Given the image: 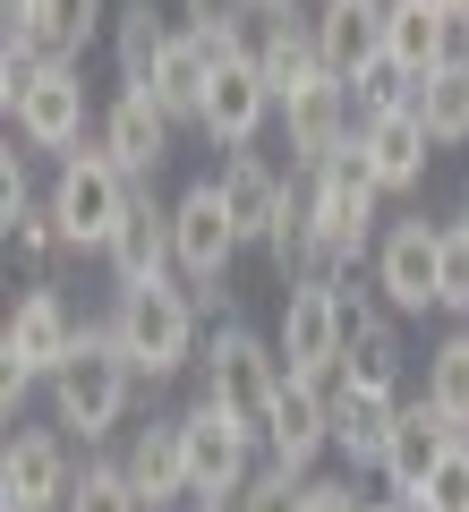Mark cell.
Masks as SVG:
<instances>
[{
    "label": "cell",
    "mask_w": 469,
    "mask_h": 512,
    "mask_svg": "<svg viewBox=\"0 0 469 512\" xmlns=\"http://www.w3.org/2000/svg\"><path fill=\"white\" fill-rule=\"evenodd\" d=\"M0 52L52 60V9H43V0H0Z\"/></svg>",
    "instance_id": "cell-32"
},
{
    "label": "cell",
    "mask_w": 469,
    "mask_h": 512,
    "mask_svg": "<svg viewBox=\"0 0 469 512\" xmlns=\"http://www.w3.org/2000/svg\"><path fill=\"white\" fill-rule=\"evenodd\" d=\"M69 512H145V495L128 487V461H86L69 487Z\"/></svg>",
    "instance_id": "cell-30"
},
{
    "label": "cell",
    "mask_w": 469,
    "mask_h": 512,
    "mask_svg": "<svg viewBox=\"0 0 469 512\" xmlns=\"http://www.w3.org/2000/svg\"><path fill=\"white\" fill-rule=\"evenodd\" d=\"M171 248H180V282L197 291V308H222V291H231V256L248 248L231 222V205H222V180H197L180 205H171Z\"/></svg>",
    "instance_id": "cell-6"
},
{
    "label": "cell",
    "mask_w": 469,
    "mask_h": 512,
    "mask_svg": "<svg viewBox=\"0 0 469 512\" xmlns=\"http://www.w3.org/2000/svg\"><path fill=\"white\" fill-rule=\"evenodd\" d=\"M282 384H290L282 342H256L248 325H222L214 342H205V393H214V402L231 410V419L248 427L256 444H265V427H273V402H282Z\"/></svg>",
    "instance_id": "cell-4"
},
{
    "label": "cell",
    "mask_w": 469,
    "mask_h": 512,
    "mask_svg": "<svg viewBox=\"0 0 469 512\" xmlns=\"http://www.w3.org/2000/svg\"><path fill=\"white\" fill-rule=\"evenodd\" d=\"M128 197H137V180H128V171L111 163V146H103V137H94V146H77L69 163H60V180H52L60 239H69V248H111V231H120Z\"/></svg>",
    "instance_id": "cell-5"
},
{
    "label": "cell",
    "mask_w": 469,
    "mask_h": 512,
    "mask_svg": "<svg viewBox=\"0 0 469 512\" xmlns=\"http://www.w3.org/2000/svg\"><path fill=\"white\" fill-rule=\"evenodd\" d=\"M265 111H282V94H273V77L256 69V52H231L214 69V94H205V137H214L222 154H239V146H256V128H265Z\"/></svg>",
    "instance_id": "cell-12"
},
{
    "label": "cell",
    "mask_w": 469,
    "mask_h": 512,
    "mask_svg": "<svg viewBox=\"0 0 469 512\" xmlns=\"http://www.w3.org/2000/svg\"><path fill=\"white\" fill-rule=\"evenodd\" d=\"M427 402L469 436V333H452V342L427 350Z\"/></svg>",
    "instance_id": "cell-29"
},
{
    "label": "cell",
    "mask_w": 469,
    "mask_h": 512,
    "mask_svg": "<svg viewBox=\"0 0 469 512\" xmlns=\"http://www.w3.org/2000/svg\"><path fill=\"white\" fill-rule=\"evenodd\" d=\"M410 103H418V120H427L435 146H469V69H461V60L427 69V77L410 86Z\"/></svg>",
    "instance_id": "cell-27"
},
{
    "label": "cell",
    "mask_w": 469,
    "mask_h": 512,
    "mask_svg": "<svg viewBox=\"0 0 469 512\" xmlns=\"http://www.w3.org/2000/svg\"><path fill=\"white\" fill-rule=\"evenodd\" d=\"M410 86H418V77L401 69V60H367V69L350 77V103H359V120H376V111L410 103Z\"/></svg>",
    "instance_id": "cell-31"
},
{
    "label": "cell",
    "mask_w": 469,
    "mask_h": 512,
    "mask_svg": "<svg viewBox=\"0 0 469 512\" xmlns=\"http://www.w3.org/2000/svg\"><path fill=\"white\" fill-rule=\"evenodd\" d=\"M376 512H410V495H393V504H376Z\"/></svg>",
    "instance_id": "cell-41"
},
{
    "label": "cell",
    "mask_w": 469,
    "mask_h": 512,
    "mask_svg": "<svg viewBox=\"0 0 469 512\" xmlns=\"http://www.w3.org/2000/svg\"><path fill=\"white\" fill-rule=\"evenodd\" d=\"M333 444V393L325 376H290L282 384V402H273V427H265V453L282 461V470L307 478V461Z\"/></svg>",
    "instance_id": "cell-19"
},
{
    "label": "cell",
    "mask_w": 469,
    "mask_h": 512,
    "mask_svg": "<svg viewBox=\"0 0 469 512\" xmlns=\"http://www.w3.org/2000/svg\"><path fill=\"white\" fill-rule=\"evenodd\" d=\"M461 222H469V197H461Z\"/></svg>",
    "instance_id": "cell-45"
},
{
    "label": "cell",
    "mask_w": 469,
    "mask_h": 512,
    "mask_svg": "<svg viewBox=\"0 0 469 512\" xmlns=\"http://www.w3.org/2000/svg\"><path fill=\"white\" fill-rule=\"evenodd\" d=\"M435 308L469 316V222H444V274H435Z\"/></svg>",
    "instance_id": "cell-35"
},
{
    "label": "cell",
    "mask_w": 469,
    "mask_h": 512,
    "mask_svg": "<svg viewBox=\"0 0 469 512\" xmlns=\"http://www.w3.org/2000/svg\"><path fill=\"white\" fill-rule=\"evenodd\" d=\"M342 376H350V384H376V393H393V384H401V333H393V316L359 308V299H350V342H342Z\"/></svg>",
    "instance_id": "cell-26"
},
{
    "label": "cell",
    "mask_w": 469,
    "mask_h": 512,
    "mask_svg": "<svg viewBox=\"0 0 469 512\" xmlns=\"http://www.w3.org/2000/svg\"><path fill=\"white\" fill-rule=\"evenodd\" d=\"M427 120H418V103H393V111H376V120H359V154L376 163V180H384V197H401V188H418L427 180Z\"/></svg>",
    "instance_id": "cell-21"
},
{
    "label": "cell",
    "mask_w": 469,
    "mask_h": 512,
    "mask_svg": "<svg viewBox=\"0 0 469 512\" xmlns=\"http://www.w3.org/2000/svg\"><path fill=\"white\" fill-rule=\"evenodd\" d=\"M197 512H239V504H231V495H197Z\"/></svg>",
    "instance_id": "cell-40"
},
{
    "label": "cell",
    "mask_w": 469,
    "mask_h": 512,
    "mask_svg": "<svg viewBox=\"0 0 469 512\" xmlns=\"http://www.w3.org/2000/svg\"><path fill=\"white\" fill-rule=\"evenodd\" d=\"M111 43H120V77H128V86H145V77H154V60L171 52V26H163V9H154V0H128L120 26H111Z\"/></svg>",
    "instance_id": "cell-28"
},
{
    "label": "cell",
    "mask_w": 469,
    "mask_h": 512,
    "mask_svg": "<svg viewBox=\"0 0 469 512\" xmlns=\"http://www.w3.org/2000/svg\"><path fill=\"white\" fill-rule=\"evenodd\" d=\"M461 43H469L461 9H444V0H384V60H401L410 77L461 60Z\"/></svg>",
    "instance_id": "cell-13"
},
{
    "label": "cell",
    "mask_w": 469,
    "mask_h": 512,
    "mask_svg": "<svg viewBox=\"0 0 469 512\" xmlns=\"http://www.w3.org/2000/svg\"><path fill=\"white\" fill-rule=\"evenodd\" d=\"M222 205H231L239 239H256V248H265V239H273V222H282V205H290V188L273 180V163H265V154H248V146H239L231 163H222Z\"/></svg>",
    "instance_id": "cell-24"
},
{
    "label": "cell",
    "mask_w": 469,
    "mask_h": 512,
    "mask_svg": "<svg viewBox=\"0 0 469 512\" xmlns=\"http://www.w3.org/2000/svg\"><path fill=\"white\" fill-rule=\"evenodd\" d=\"M180 427H188V470H197V495H239V487L256 478V436L214 402V393H197V402L180 410Z\"/></svg>",
    "instance_id": "cell-8"
},
{
    "label": "cell",
    "mask_w": 469,
    "mask_h": 512,
    "mask_svg": "<svg viewBox=\"0 0 469 512\" xmlns=\"http://www.w3.org/2000/svg\"><path fill=\"white\" fill-rule=\"evenodd\" d=\"M316 43H325V69L350 86L367 60H384V0H325L316 9Z\"/></svg>",
    "instance_id": "cell-23"
},
{
    "label": "cell",
    "mask_w": 469,
    "mask_h": 512,
    "mask_svg": "<svg viewBox=\"0 0 469 512\" xmlns=\"http://www.w3.org/2000/svg\"><path fill=\"white\" fill-rule=\"evenodd\" d=\"M248 52H256V69L273 77L282 103H290L299 86H316V77H333V69H325V43H316V18H299V9H256Z\"/></svg>",
    "instance_id": "cell-15"
},
{
    "label": "cell",
    "mask_w": 469,
    "mask_h": 512,
    "mask_svg": "<svg viewBox=\"0 0 469 512\" xmlns=\"http://www.w3.org/2000/svg\"><path fill=\"white\" fill-rule=\"evenodd\" d=\"M444 9H461V18H469V0H444Z\"/></svg>",
    "instance_id": "cell-43"
},
{
    "label": "cell",
    "mask_w": 469,
    "mask_h": 512,
    "mask_svg": "<svg viewBox=\"0 0 469 512\" xmlns=\"http://www.w3.org/2000/svg\"><path fill=\"white\" fill-rule=\"evenodd\" d=\"M0 222H9V239H18V256H52L60 248V214H52V205H35V197L0 205Z\"/></svg>",
    "instance_id": "cell-37"
},
{
    "label": "cell",
    "mask_w": 469,
    "mask_h": 512,
    "mask_svg": "<svg viewBox=\"0 0 469 512\" xmlns=\"http://www.w3.org/2000/svg\"><path fill=\"white\" fill-rule=\"evenodd\" d=\"M461 69H469V43H461Z\"/></svg>",
    "instance_id": "cell-44"
},
{
    "label": "cell",
    "mask_w": 469,
    "mask_h": 512,
    "mask_svg": "<svg viewBox=\"0 0 469 512\" xmlns=\"http://www.w3.org/2000/svg\"><path fill=\"white\" fill-rule=\"evenodd\" d=\"M282 120H290V154H299V171H316L325 154H342L350 137H359V103H350L342 77H316V86H299V94L282 103Z\"/></svg>",
    "instance_id": "cell-17"
},
{
    "label": "cell",
    "mask_w": 469,
    "mask_h": 512,
    "mask_svg": "<svg viewBox=\"0 0 469 512\" xmlns=\"http://www.w3.org/2000/svg\"><path fill=\"white\" fill-rule=\"evenodd\" d=\"M111 333H120L128 367L154 384H171L188 359H197V291H180V282H137V291H120V308H111Z\"/></svg>",
    "instance_id": "cell-3"
},
{
    "label": "cell",
    "mask_w": 469,
    "mask_h": 512,
    "mask_svg": "<svg viewBox=\"0 0 469 512\" xmlns=\"http://www.w3.org/2000/svg\"><path fill=\"white\" fill-rule=\"evenodd\" d=\"M180 9H188V26H231V35L256 18V0H180Z\"/></svg>",
    "instance_id": "cell-38"
},
{
    "label": "cell",
    "mask_w": 469,
    "mask_h": 512,
    "mask_svg": "<svg viewBox=\"0 0 469 512\" xmlns=\"http://www.w3.org/2000/svg\"><path fill=\"white\" fill-rule=\"evenodd\" d=\"M376 197H384V180L359 154V137L307 171V231H316V256H325V282H342V291H350V274H359V256H367Z\"/></svg>",
    "instance_id": "cell-1"
},
{
    "label": "cell",
    "mask_w": 469,
    "mask_h": 512,
    "mask_svg": "<svg viewBox=\"0 0 469 512\" xmlns=\"http://www.w3.org/2000/svg\"><path fill=\"white\" fill-rule=\"evenodd\" d=\"M410 504H427V512H469V436L444 444V461H435L427 495H410Z\"/></svg>",
    "instance_id": "cell-34"
},
{
    "label": "cell",
    "mask_w": 469,
    "mask_h": 512,
    "mask_svg": "<svg viewBox=\"0 0 469 512\" xmlns=\"http://www.w3.org/2000/svg\"><path fill=\"white\" fill-rule=\"evenodd\" d=\"M77 350V325H69V299L52 291V282H35V291L18 299V316H9V333H0V359L18 367V376H52L60 359Z\"/></svg>",
    "instance_id": "cell-16"
},
{
    "label": "cell",
    "mask_w": 469,
    "mask_h": 512,
    "mask_svg": "<svg viewBox=\"0 0 469 512\" xmlns=\"http://www.w3.org/2000/svg\"><path fill=\"white\" fill-rule=\"evenodd\" d=\"M120 461H128V487L145 495V512H163V504H180V495H197V470H188V427H180V419L137 427Z\"/></svg>",
    "instance_id": "cell-20"
},
{
    "label": "cell",
    "mask_w": 469,
    "mask_h": 512,
    "mask_svg": "<svg viewBox=\"0 0 469 512\" xmlns=\"http://www.w3.org/2000/svg\"><path fill=\"white\" fill-rule=\"evenodd\" d=\"M307 512H376V504H359V487H342V478H307Z\"/></svg>",
    "instance_id": "cell-39"
},
{
    "label": "cell",
    "mask_w": 469,
    "mask_h": 512,
    "mask_svg": "<svg viewBox=\"0 0 469 512\" xmlns=\"http://www.w3.org/2000/svg\"><path fill=\"white\" fill-rule=\"evenodd\" d=\"M103 256H111V282H120V291H137V282H163V274H180V248H171V205H154V197L137 188Z\"/></svg>",
    "instance_id": "cell-18"
},
{
    "label": "cell",
    "mask_w": 469,
    "mask_h": 512,
    "mask_svg": "<svg viewBox=\"0 0 469 512\" xmlns=\"http://www.w3.org/2000/svg\"><path fill=\"white\" fill-rule=\"evenodd\" d=\"M239 512H307V478L299 470H282V461H273V470H256L248 487L231 495Z\"/></svg>",
    "instance_id": "cell-33"
},
{
    "label": "cell",
    "mask_w": 469,
    "mask_h": 512,
    "mask_svg": "<svg viewBox=\"0 0 469 512\" xmlns=\"http://www.w3.org/2000/svg\"><path fill=\"white\" fill-rule=\"evenodd\" d=\"M9 120H18L26 146L77 154V146H86V77H77V60H43L35 86H26V103L9 111Z\"/></svg>",
    "instance_id": "cell-11"
},
{
    "label": "cell",
    "mask_w": 469,
    "mask_h": 512,
    "mask_svg": "<svg viewBox=\"0 0 469 512\" xmlns=\"http://www.w3.org/2000/svg\"><path fill=\"white\" fill-rule=\"evenodd\" d=\"M410 512H427V504H410Z\"/></svg>",
    "instance_id": "cell-46"
},
{
    "label": "cell",
    "mask_w": 469,
    "mask_h": 512,
    "mask_svg": "<svg viewBox=\"0 0 469 512\" xmlns=\"http://www.w3.org/2000/svg\"><path fill=\"white\" fill-rule=\"evenodd\" d=\"M435 274H444V222L410 214V222H393V231L376 239V291L393 299L401 316L435 308Z\"/></svg>",
    "instance_id": "cell-10"
},
{
    "label": "cell",
    "mask_w": 469,
    "mask_h": 512,
    "mask_svg": "<svg viewBox=\"0 0 469 512\" xmlns=\"http://www.w3.org/2000/svg\"><path fill=\"white\" fill-rule=\"evenodd\" d=\"M103 146H111V163H120L128 180H154V171L171 163V111L154 103V86H120V94H111Z\"/></svg>",
    "instance_id": "cell-14"
},
{
    "label": "cell",
    "mask_w": 469,
    "mask_h": 512,
    "mask_svg": "<svg viewBox=\"0 0 469 512\" xmlns=\"http://www.w3.org/2000/svg\"><path fill=\"white\" fill-rule=\"evenodd\" d=\"M393 419H401V402L393 393H376V384H350L342 376V393H333V444H342L350 461H376L384 470V444H393Z\"/></svg>",
    "instance_id": "cell-25"
},
{
    "label": "cell",
    "mask_w": 469,
    "mask_h": 512,
    "mask_svg": "<svg viewBox=\"0 0 469 512\" xmlns=\"http://www.w3.org/2000/svg\"><path fill=\"white\" fill-rule=\"evenodd\" d=\"M342 342H350L342 282H282V359H290V376H333Z\"/></svg>",
    "instance_id": "cell-7"
},
{
    "label": "cell",
    "mask_w": 469,
    "mask_h": 512,
    "mask_svg": "<svg viewBox=\"0 0 469 512\" xmlns=\"http://www.w3.org/2000/svg\"><path fill=\"white\" fill-rule=\"evenodd\" d=\"M69 444L52 427H18L9 436V461H0V512H69Z\"/></svg>",
    "instance_id": "cell-9"
},
{
    "label": "cell",
    "mask_w": 469,
    "mask_h": 512,
    "mask_svg": "<svg viewBox=\"0 0 469 512\" xmlns=\"http://www.w3.org/2000/svg\"><path fill=\"white\" fill-rule=\"evenodd\" d=\"M256 9H290V0H256Z\"/></svg>",
    "instance_id": "cell-42"
},
{
    "label": "cell",
    "mask_w": 469,
    "mask_h": 512,
    "mask_svg": "<svg viewBox=\"0 0 469 512\" xmlns=\"http://www.w3.org/2000/svg\"><path fill=\"white\" fill-rule=\"evenodd\" d=\"M128 393H137V367H128V350H120L111 325H86L77 350L52 367V419L69 427V436H86V444L128 419Z\"/></svg>",
    "instance_id": "cell-2"
},
{
    "label": "cell",
    "mask_w": 469,
    "mask_h": 512,
    "mask_svg": "<svg viewBox=\"0 0 469 512\" xmlns=\"http://www.w3.org/2000/svg\"><path fill=\"white\" fill-rule=\"evenodd\" d=\"M461 436V427L444 419L435 402H410L393 419V444H384V478H393V495H427V478H435V461H444V444Z\"/></svg>",
    "instance_id": "cell-22"
},
{
    "label": "cell",
    "mask_w": 469,
    "mask_h": 512,
    "mask_svg": "<svg viewBox=\"0 0 469 512\" xmlns=\"http://www.w3.org/2000/svg\"><path fill=\"white\" fill-rule=\"evenodd\" d=\"M43 9H52V60H77L103 26V0H43Z\"/></svg>",
    "instance_id": "cell-36"
}]
</instances>
